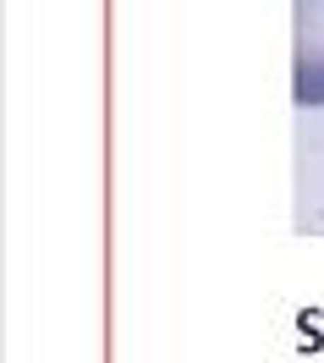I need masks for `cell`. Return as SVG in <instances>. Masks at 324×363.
Here are the masks:
<instances>
[{
  "mask_svg": "<svg viewBox=\"0 0 324 363\" xmlns=\"http://www.w3.org/2000/svg\"><path fill=\"white\" fill-rule=\"evenodd\" d=\"M291 99L302 111H324V0H297V72Z\"/></svg>",
  "mask_w": 324,
  "mask_h": 363,
  "instance_id": "6da1fadb",
  "label": "cell"
}]
</instances>
